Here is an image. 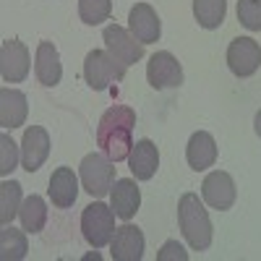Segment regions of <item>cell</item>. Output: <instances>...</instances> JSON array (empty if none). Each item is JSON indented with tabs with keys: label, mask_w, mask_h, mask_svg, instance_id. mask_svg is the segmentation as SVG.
I'll use <instances>...</instances> for the list:
<instances>
[{
	"label": "cell",
	"mask_w": 261,
	"mask_h": 261,
	"mask_svg": "<svg viewBox=\"0 0 261 261\" xmlns=\"http://www.w3.org/2000/svg\"><path fill=\"white\" fill-rule=\"evenodd\" d=\"M134 125H136V113L128 105H113L107 107L97 125V144L102 154L113 162L128 160L130 149H134Z\"/></svg>",
	"instance_id": "6da1fadb"
},
{
	"label": "cell",
	"mask_w": 261,
	"mask_h": 261,
	"mask_svg": "<svg viewBox=\"0 0 261 261\" xmlns=\"http://www.w3.org/2000/svg\"><path fill=\"white\" fill-rule=\"evenodd\" d=\"M178 225L180 232L186 238V243L193 251H206L212 246V220H209V212L204 209V204L199 201L196 193H183L180 201H178Z\"/></svg>",
	"instance_id": "7a4b0ae2"
},
{
	"label": "cell",
	"mask_w": 261,
	"mask_h": 261,
	"mask_svg": "<svg viewBox=\"0 0 261 261\" xmlns=\"http://www.w3.org/2000/svg\"><path fill=\"white\" fill-rule=\"evenodd\" d=\"M115 212L102 201H94L84 206L81 212V235L92 248H105L115 235Z\"/></svg>",
	"instance_id": "3957f363"
},
{
	"label": "cell",
	"mask_w": 261,
	"mask_h": 261,
	"mask_svg": "<svg viewBox=\"0 0 261 261\" xmlns=\"http://www.w3.org/2000/svg\"><path fill=\"white\" fill-rule=\"evenodd\" d=\"M79 178H81V186L86 193L94 196V199H102V196L110 193V188L115 183L113 160H107L105 154H86L79 167Z\"/></svg>",
	"instance_id": "277c9868"
},
{
	"label": "cell",
	"mask_w": 261,
	"mask_h": 261,
	"mask_svg": "<svg viewBox=\"0 0 261 261\" xmlns=\"http://www.w3.org/2000/svg\"><path fill=\"white\" fill-rule=\"evenodd\" d=\"M125 76V65H120L110 53L105 50H92L84 58V79L92 86L94 92H105L110 89L115 81H120Z\"/></svg>",
	"instance_id": "5b68a950"
},
{
	"label": "cell",
	"mask_w": 261,
	"mask_h": 261,
	"mask_svg": "<svg viewBox=\"0 0 261 261\" xmlns=\"http://www.w3.org/2000/svg\"><path fill=\"white\" fill-rule=\"evenodd\" d=\"M102 39H105L107 53H110L120 65H125V68L144 58V45L128 29H123L118 24H107L105 32H102Z\"/></svg>",
	"instance_id": "8992f818"
},
{
	"label": "cell",
	"mask_w": 261,
	"mask_h": 261,
	"mask_svg": "<svg viewBox=\"0 0 261 261\" xmlns=\"http://www.w3.org/2000/svg\"><path fill=\"white\" fill-rule=\"evenodd\" d=\"M146 79L151 84V89H178L183 84V65L172 53L160 50L146 63Z\"/></svg>",
	"instance_id": "52a82bcc"
},
{
	"label": "cell",
	"mask_w": 261,
	"mask_h": 261,
	"mask_svg": "<svg viewBox=\"0 0 261 261\" xmlns=\"http://www.w3.org/2000/svg\"><path fill=\"white\" fill-rule=\"evenodd\" d=\"M227 68L238 79H248L261 68V45L251 37H235L227 47Z\"/></svg>",
	"instance_id": "ba28073f"
},
{
	"label": "cell",
	"mask_w": 261,
	"mask_h": 261,
	"mask_svg": "<svg viewBox=\"0 0 261 261\" xmlns=\"http://www.w3.org/2000/svg\"><path fill=\"white\" fill-rule=\"evenodd\" d=\"M29 47L18 39H6L0 45V76L6 84H21L29 76Z\"/></svg>",
	"instance_id": "9c48e42d"
},
{
	"label": "cell",
	"mask_w": 261,
	"mask_h": 261,
	"mask_svg": "<svg viewBox=\"0 0 261 261\" xmlns=\"http://www.w3.org/2000/svg\"><path fill=\"white\" fill-rule=\"evenodd\" d=\"M201 196H204V201L212 209L227 212V209H232V204L238 199L235 180L227 175V172L214 170V172H209V175L204 178V183H201Z\"/></svg>",
	"instance_id": "30bf717a"
},
{
	"label": "cell",
	"mask_w": 261,
	"mask_h": 261,
	"mask_svg": "<svg viewBox=\"0 0 261 261\" xmlns=\"http://www.w3.org/2000/svg\"><path fill=\"white\" fill-rule=\"evenodd\" d=\"M50 157V134L42 125H29L21 139V165L27 172H37Z\"/></svg>",
	"instance_id": "8fae6325"
},
{
	"label": "cell",
	"mask_w": 261,
	"mask_h": 261,
	"mask_svg": "<svg viewBox=\"0 0 261 261\" xmlns=\"http://www.w3.org/2000/svg\"><path fill=\"white\" fill-rule=\"evenodd\" d=\"M110 256H113V261H141V256H144L141 230L130 222L115 227V235L110 241Z\"/></svg>",
	"instance_id": "7c38bea8"
},
{
	"label": "cell",
	"mask_w": 261,
	"mask_h": 261,
	"mask_svg": "<svg viewBox=\"0 0 261 261\" xmlns=\"http://www.w3.org/2000/svg\"><path fill=\"white\" fill-rule=\"evenodd\" d=\"M128 32L134 34L141 45H151V42H157L160 34H162L157 11L151 8L149 3H136L134 8H130V13H128Z\"/></svg>",
	"instance_id": "4fadbf2b"
},
{
	"label": "cell",
	"mask_w": 261,
	"mask_h": 261,
	"mask_svg": "<svg viewBox=\"0 0 261 261\" xmlns=\"http://www.w3.org/2000/svg\"><path fill=\"white\" fill-rule=\"evenodd\" d=\"M110 206H113V212L120 217L123 222H130V220H134V214L139 212V206H141L139 186L130 178L115 180L113 188H110Z\"/></svg>",
	"instance_id": "5bb4252c"
},
{
	"label": "cell",
	"mask_w": 261,
	"mask_h": 261,
	"mask_svg": "<svg viewBox=\"0 0 261 261\" xmlns=\"http://www.w3.org/2000/svg\"><path fill=\"white\" fill-rule=\"evenodd\" d=\"M29 115V99L18 89H0V125L6 130L18 128L27 123Z\"/></svg>",
	"instance_id": "9a60e30c"
},
{
	"label": "cell",
	"mask_w": 261,
	"mask_h": 261,
	"mask_svg": "<svg viewBox=\"0 0 261 261\" xmlns=\"http://www.w3.org/2000/svg\"><path fill=\"white\" fill-rule=\"evenodd\" d=\"M34 73L42 86H58L63 79V63L60 53L53 42H39L37 47V60H34Z\"/></svg>",
	"instance_id": "2e32d148"
},
{
	"label": "cell",
	"mask_w": 261,
	"mask_h": 261,
	"mask_svg": "<svg viewBox=\"0 0 261 261\" xmlns=\"http://www.w3.org/2000/svg\"><path fill=\"white\" fill-rule=\"evenodd\" d=\"M186 162H188L196 172L214 167V162H217V144H214V136L206 134V130H196V134L188 139V146H186Z\"/></svg>",
	"instance_id": "e0dca14e"
},
{
	"label": "cell",
	"mask_w": 261,
	"mask_h": 261,
	"mask_svg": "<svg viewBox=\"0 0 261 261\" xmlns=\"http://www.w3.org/2000/svg\"><path fill=\"white\" fill-rule=\"evenodd\" d=\"M128 167L136 175V180H151V178H154V172H157V167H160V151H157V146L151 144L149 139L136 141L134 149H130V154H128Z\"/></svg>",
	"instance_id": "ac0fdd59"
},
{
	"label": "cell",
	"mask_w": 261,
	"mask_h": 261,
	"mask_svg": "<svg viewBox=\"0 0 261 261\" xmlns=\"http://www.w3.org/2000/svg\"><path fill=\"white\" fill-rule=\"evenodd\" d=\"M50 199L58 209H68L76 204L79 199V178H76V172L71 167H58L53 172V178H50Z\"/></svg>",
	"instance_id": "d6986e66"
},
{
	"label": "cell",
	"mask_w": 261,
	"mask_h": 261,
	"mask_svg": "<svg viewBox=\"0 0 261 261\" xmlns=\"http://www.w3.org/2000/svg\"><path fill=\"white\" fill-rule=\"evenodd\" d=\"M18 220H21V227H24L27 232H32V235L42 232L45 225H47V204H45V199L37 196V193L27 196V199L21 201Z\"/></svg>",
	"instance_id": "ffe728a7"
},
{
	"label": "cell",
	"mask_w": 261,
	"mask_h": 261,
	"mask_svg": "<svg viewBox=\"0 0 261 261\" xmlns=\"http://www.w3.org/2000/svg\"><path fill=\"white\" fill-rule=\"evenodd\" d=\"M29 251L27 230H16L13 225H3L0 230V256L3 261H21Z\"/></svg>",
	"instance_id": "44dd1931"
},
{
	"label": "cell",
	"mask_w": 261,
	"mask_h": 261,
	"mask_svg": "<svg viewBox=\"0 0 261 261\" xmlns=\"http://www.w3.org/2000/svg\"><path fill=\"white\" fill-rule=\"evenodd\" d=\"M227 13L225 0H193V16L201 29H220Z\"/></svg>",
	"instance_id": "7402d4cb"
},
{
	"label": "cell",
	"mask_w": 261,
	"mask_h": 261,
	"mask_svg": "<svg viewBox=\"0 0 261 261\" xmlns=\"http://www.w3.org/2000/svg\"><path fill=\"white\" fill-rule=\"evenodd\" d=\"M21 209V183L3 180L0 183V225H11Z\"/></svg>",
	"instance_id": "603a6c76"
},
{
	"label": "cell",
	"mask_w": 261,
	"mask_h": 261,
	"mask_svg": "<svg viewBox=\"0 0 261 261\" xmlns=\"http://www.w3.org/2000/svg\"><path fill=\"white\" fill-rule=\"evenodd\" d=\"M113 13V3L110 0H79V16L84 24L97 27L102 21H107Z\"/></svg>",
	"instance_id": "cb8c5ba5"
},
{
	"label": "cell",
	"mask_w": 261,
	"mask_h": 261,
	"mask_svg": "<svg viewBox=\"0 0 261 261\" xmlns=\"http://www.w3.org/2000/svg\"><path fill=\"white\" fill-rule=\"evenodd\" d=\"M238 21L248 32H261V0H238Z\"/></svg>",
	"instance_id": "d4e9b609"
},
{
	"label": "cell",
	"mask_w": 261,
	"mask_h": 261,
	"mask_svg": "<svg viewBox=\"0 0 261 261\" xmlns=\"http://www.w3.org/2000/svg\"><path fill=\"white\" fill-rule=\"evenodd\" d=\"M18 162V146L8 134H0V175H11Z\"/></svg>",
	"instance_id": "484cf974"
},
{
	"label": "cell",
	"mask_w": 261,
	"mask_h": 261,
	"mask_svg": "<svg viewBox=\"0 0 261 261\" xmlns=\"http://www.w3.org/2000/svg\"><path fill=\"white\" fill-rule=\"evenodd\" d=\"M157 261H188V251L178 241H165V246L157 253Z\"/></svg>",
	"instance_id": "4316f807"
},
{
	"label": "cell",
	"mask_w": 261,
	"mask_h": 261,
	"mask_svg": "<svg viewBox=\"0 0 261 261\" xmlns=\"http://www.w3.org/2000/svg\"><path fill=\"white\" fill-rule=\"evenodd\" d=\"M253 128H256V136L261 139V110L256 113V118H253Z\"/></svg>",
	"instance_id": "83f0119b"
}]
</instances>
